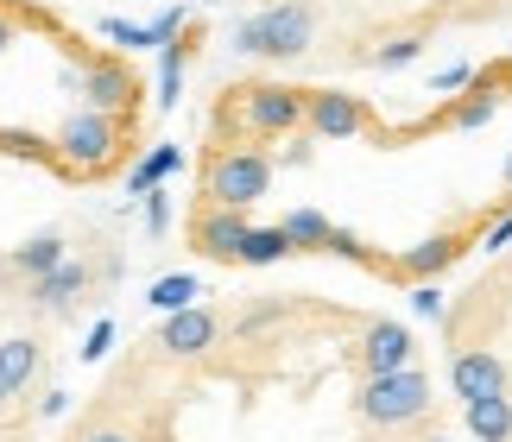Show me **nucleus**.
Listing matches in <instances>:
<instances>
[{"instance_id": "1", "label": "nucleus", "mask_w": 512, "mask_h": 442, "mask_svg": "<svg viewBox=\"0 0 512 442\" xmlns=\"http://www.w3.org/2000/svg\"><path fill=\"white\" fill-rule=\"evenodd\" d=\"M304 133V83H228L215 95L209 114V139H241V146H279V139Z\"/></svg>"}, {"instance_id": "2", "label": "nucleus", "mask_w": 512, "mask_h": 442, "mask_svg": "<svg viewBox=\"0 0 512 442\" xmlns=\"http://www.w3.org/2000/svg\"><path fill=\"white\" fill-rule=\"evenodd\" d=\"M272 190V146H241V139H209L196 158V203L253 209Z\"/></svg>"}, {"instance_id": "3", "label": "nucleus", "mask_w": 512, "mask_h": 442, "mask_svg": "<svg viewBox=\"0 0 512 442\" xmlns=\"http://www.w3.org/2000/svg\"><path fill=\"white\" fill-rule=\"evenodd\" d=\"M354 417L380 436H399V430H418L437 417V386H430L424 367H399V373H373L361 379L354 392Z\"/></svg>"}, {"instance_id": "4", "label": "nucleus", "mask_w": 512, "mask_h": 442, "mask_svg": "<svg viewBox=\"0 0 512 442\" xmlns=\"http://www.w3.org/2000/svg\"><path fill=\"white\" fill-rule=\"evenodd\" d=\"M241 57H266V64H291V57H304L317 45V7L310 0H279V7L253 13L241 32L228 38Z\"/></svg>"}, {"instance_id": "5", "label": "nucleus", "mask_w": 512, "mask_h": 442, "mask_svg": "<svg viewBox=\"0 0 512 442\" xmlns=\"http://www.w3.org/2000/svg\"><path fill=\"white\" fill-rule=\"evenodd\" d=\"M304 133L310 139H373V146H386L380 114L348 89H304Z\"/></svg>"}, {"instance_id": "6", "label": "nucleus", "mask_w": 512, "mask_h": 442, "mask_svg": "<svg viewBox=\"0 0 512 442\" xmlns=\"http://www.w3.org/2000/svg\"><path fill=\"white\" fill-rule=\"evenodd\" d=\"M228 335H234V323H228L222 310H171L165 329L152 335V354L177 360V367H196V360H209Z\"/></svg>"}, {"instance_id": "7", "label": "nucleus", "mask_w": 512, "mask_h": 442, "mask_svg": "<svg viewBox=\"0 0 512 442\" xmlns=\"http://www.w3.org/2000/svg\"><path fill=\"white\" fill-rule=\"evenodd\" d=\"M247 209H222V203H196L184 215V247L209 266H241V240H247Z\"/></svg>"}, {"instance_id": "8", "label": "nucleus", "mask_w": 512, "mask_h": 442, "mask_svg": "<svg viewBox=\"0 0 512 442\" xmlns=\"http://www.w3.org/2000/svg\"><path fill=\"white\" fill-rule=\"evenodd\" d=\"M494 221V209H481L475 221H462V228H443V234H430V240H418L411 253H399V285H430L437 272H449L456 259L475 247V234Z\"/></svg>"}, {"instance_id": "9", "label": "nucleus", "mask_w": 512, "mask_h": 442, "mask_svg": "<svg viewBox=\"0 0 512 442\" xmlns=\"http://www.w3.org/2000/svg\"><path fill=\"white\" fill-rule=\"evenodd\" d=\"M399 367H418V341H411V329L392 323V316L361 323V341H354V373L373 379V373H399Z\"/></svg>"}, {"instance_id": "10", "label": "nucleus", "mask_w": 512, "mask_h": 442, "mask_svg": "<svg viewBox=\"0 0 512 442\" xmlns=\"http://www.w3.org/2000/svg\"><path fill=\"white\" fill-rule=\"evenodd\" d=\"M108 272H114V266L95 272L89 259H64V266H51L45 278H32V285H26V304H32V310H45V316H70L95 285H102Z\"/></svg>"}, {"instance_id": "11", "label": "nucleus", "mask_w": 512, "mask_h": 442, "mask_svg": "<svg viewBox=\"0 0 512 442\" xmlns=\"http://www.w3.org/2000/svg\"><path fill=\"white\" fill-rule=\"evenodd\" d=\"M45 373V341L38 335H0V417L19 411Z\"/></svg>"}, {"instance_id": "12", "label": "nucleus", "mask_w": 512, "mask_h": 442, "mask_svg": "<svg viewBox=\"0 0 512 442\" xmlns=\"http://www.w3.org/2000/svg\"><path fill=\"white\" fill-rule=\"evenodd\" d=\"M512 386V373H506V360L494 348H475V341H462L456 354H449V392L462 398H481V392H506Z\"/></svg>"}, {"instance_id": "13", "label": "nucleus", "mask_w": 512, "mask_h": 442, "mask_svg": "<svg viewBox=\"0 0 512 442\" xmlns=\"http://www.w3.org/2000/svg\"><path fill=\"white\" fill-rule=\"evenodd\" d=\"M430 26H437V13H430V19H411V26H399V32H386V45H367V51H354V57L373 64V70H405L411 57H424Z\"/></svg>"}, {"instance_id": "14", "label": "nucleus", "mask_w": 512, "mask_h": 442, "mask_svg": "<svg viewBox=\"0 0 512 442\" xmlns=\"http://www.w3.org/2000/svg\"><path fill=\"white\" fill-rule=\"evenodd\" d=\"M64 234H57V228H45V234H32L26 240V247H13L7 253V272H19V278H26V285H32V278H45L51 266H64Z\"/></svg>"}, {"instance_id": "15", "label": "nucleus", "mask_w": 512, "mask_h": 442, "mask_svg": "<svg viewBox=\"0 0 512 442\" xmlns=\"http://www.w3.org/2000/svg\"><path fill=\"white\" fill-rule=\"evenodd\" d=\"M468 430H475L481 442H512V386L468 398Z\"/></svg>"}, {"instance_id": "16", "label": "nucleus", "mask_w": 512, "mask_h": 442, "mask_svg": "<svg viewBox=\"0 0 512 442\" xmlns=\"http://www.w3.org/2000/svg\"><path fill=\"white\" fill-rule=\"evenodd\" d=\"M298 253V240L285 234V221H272V228H247V240H241V266L247 272H266V266H279V259H291Z\"/></svg>"}, {"instance_id": "17", "label": "nucleus", "mask_w": 512, "mask_h": 442, "mask_svg": "<svg viewBox=\"0 0 512 442\" xmlns=\"http://www.w3.org/2000/svg\"><path fill=\"white\" fill-rule=\"evenodd\" d=\"M279 221H285V234L298 240V253H329V240H336V221L317 215V209H291Z\"/></svg>"}, {"instance_id": "18", "label": "nucleus", "mask_w": 512, "mask_h": 442, "mask_svg": "<svg viewBox=\"0 0 512 442\" xmlns=\"http://www.w3.org/2000/svg\"><path fill=\"white\" fill-rule=\"evenodd\" d=\"M64 442H146V436L133 430L127 417H114L108 405H95V411H89V417H83V424H76Z\"/></svg>"}, {"instance_id": "19", "label": "nucleus", "mask_w": 512, "mask_h": 442, "mask_svg": "<svg viewBox=\"0 0 512 442\" xmlns=\"http://www.w3.org/2000/svg\"><path fill=\"white\" fill-rule=\"evenodd\" d=\"M196 51H203V26H184V38H177V45H165V102H177V89H184V70H190Z\"/></svg>"}, {"instance_id": "20", "label": "nucleus", "mask_w": 512, "mask_h": 442, "mask_svg": "<svg viewBox=\"0 0 512 442\" xmlns=\"http://www.w3.org/2000/svg\"><path fill=\"white\" fill-rule=\"evenodd\" d=\"M190 297H196V278H184V272H177V278H159V285H152V304H159V310H184Z\"/></svg>"}, {"instance_id": "21", "label": "nucleus", "mask_w": 512, "mask_h": 442, "mask_svg": "<svg viewBox=\"0 0 512 442\" xmlns=\"http://www.w3.org/2000/svg\"><path fill=\"white\" fill-rule=\"evenodd\" d=\"M171 165H177V152L165 146V152H152V158H146V165H140V171H133V177H127V184H133V190H146V184H152V177H159V171H171Z\"/></svg>"}, {"instance_id": "22", "label": "nucleus", "mask_w": 512, "mask_h": 442, "mask_svg": "<svg viewBox=\"0 0 512 442\" xmlns=\"http://www.w3.org/2000/svg\"><path fill=\"white\" fill-rule=\"evenodd\" d=\"M399 436H405V442H449V436L437 430V417H430V424H418V430H399Z\"/></svg>"}, {"instance_id": "23", "label": "nucleus", "mask_w": 512, "mask_h": 442, "mask_svg": "<svg viewBox=\"0 0 512 442\" xmlns=\"http://www.w3.org/2000/svg\"><path fill=\"white\" fill-rule=\"evenodd\" d=\"M487 7H506V0H487Z\"/></svg>"}]
</instances>
